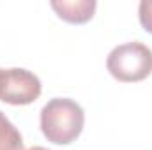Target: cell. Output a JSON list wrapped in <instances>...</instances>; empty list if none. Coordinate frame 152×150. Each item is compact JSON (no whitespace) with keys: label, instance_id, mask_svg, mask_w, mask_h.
Here are the masks:
<instances>
[{"label":"cell","instance_id":"277c9868","mask_svg":"<svg viewBox=\"0 0 152 150\" xmlns=\"http://www.w3.org/2000/svg\"><path fill=\"white\" fill-rule=\"evenodd\" d=\"M50 5L60 20L73 25L90 21L97 9L96 0H53Z\"/></svg>","mask_w":152,"mask_h":150},{"label":"cell","instance_id":"5b68a950","mask_svg":"<svg viewBox=\"0 0 152 150\" xmlns=\"http://www.w3.org/2000/svg\"><path fill=\"white\" fill-rule=\"evenodd\" d=\"M0 150H23V138L14 124L0 111Z\"/></svg>","mask_w":152,"mask_h":150},{"label":"cell","instance_id":"ba28073f","mask_svg":"<svg viewBox=\"0 0 152 150\" xmlns=\"http://www.w3.org/2000/svg\"><path fill=\"white\" fill-rule=\"evenodd\" d=\"M0 71H2V69H0Z\"/></svg>","mask_w":152,"mask_h":150},{"label":"cell","instance_id":"7a4b0ae2","mask_svg":"<svg viewBox=\"0 0 152 150\" xmlns=\"http://www.w3.org/2000/svg\"><path fill=\"white\" fill-rule=\"evenodd\" d=\"M106 67L117 81H142L152 73V50L138 41L115 46L106 58Z\"/></svg>","mask_w":152,"mask_h":150},{"label":"cell","instance_id":"6da1fadb","mask_svg":"<svg viewBox=\"0 0 152 150\" xmlns=\"http://www.w3.org/2000/svg\"><path fill=\"white\" fill-rule=\"evenodd\" d=\"M85 124L83 108L66 97L48 101L41 110V131L53 145H69L81 134Z\"/></svg>","mask_w":152,"mask_h":150},{"label":"cell","instance_id":"52a82bcc","mask_svg":"<svg viewBox=\"0 0 152 150\" xmlns=\"http://www.w3.org/2000/svg\"><path fill=\"white\" fill-rule=\"evenodd\" d=\"M28 150H48V149H44V147H32V149H28Z\"/></svg>","mask_w":152,"mask_h":150},{"label":"cell","instance_id":"3957f363","mask_svg":"<svg viewBox=\"0 0 152 150\" xmlns=\"http://www.w3.org/2000/svg\"><path fill=\"white\" fill-rule=\"evenodd\" d=\"M41 79L34 73L12 67L0 71V101L12 106H25L41 95Z\"/></svg>","mask_w":152,"mask_h":150},{"label":"cell","instance_id":"8992f818","mask_svg":"<svg viewBox=\"0 0 152 150\" xmlns=\"http://www.w3.org/2000/svg\"><path fill=\"white\" fill-rule=\"evenodd\" d=\"M138 18L142 27L152 34V0H142L138 5Z\"/></svg>","mask_w":152,"mask_h":150}]
</instances>
